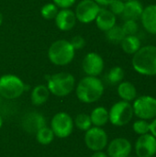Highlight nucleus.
Masks as SVG:
<instances>
[{
	"mask_svg": "<svg viewBox=\"0 0 156 157\" xmlns=\"http://www.w3.org/2000/svg\"><path fill=\"white\" fill-rule=\"evenodd\" d=\"M131 144L126 138H116L108 145V157H127L131 155Z\"/></svg>",
	"mask_w": 156,
	"mask_h": 157,
	"instance_id": "obj_14",
	"label": "nucleus"
},
{
	"mask_svg": "<svg viewBox=\"0 0 156 157\" xmlns=\"http://www.w3.org/2000/svg\"><path fill=\"white\" fill-rule=\"evenodd\" d=\"M91 157H108V155L102 151H97V152H94V154L91 155Z\"/></svg>",
	"mask_w": 156,
	"mask_h": 157,
	"instance_id": "obj_35",
	"label": "nucleus"
},
{
	"mask_svg": "<svg viewBox=\"0 0 156 157\" xmlns=\"http://www.w3.org/2000/svg\"><path fill=\"white\" fill-rule=\"evenodd\" d=\"M126 34L123 31V29L121 26L115 25L110 29L106 31V37L107 40L112 43H120L122 40L125 38Z\"/></svg>",
	"mask_w": 156,
	"mask_h": 157,
	"instance_id": "obj_24",
	"label": "nucleus"
},
{
	"mask_svg": "<svg viewBox=\"0 0 156 157\" xmlns=\"http://www.w3.org/2000/svg\"><path fill=\"white\" fill-rule=\"evenodd\" d=\"M142 25L150 34L156 35V5H148L143 8L141 16Z\"/></svg>",
	"mask_w": 156,
	"mask_h": 157,
	"instance_id": "obj_15",
	"label": "nucleus"
},
{
	"mask_svg": "<svg viewBox=\"0 0 156 157\" xmlns=\"http://www.w3.org/2000/svg\"><path fill=\"white\" fill-rule=\"evenodd\" d=\"M123 78H124V70L120 66L112 67L108 71L107 75L108 81L112 85L120 84V82H122Z\"/></svg>",
	"mask_w": 156,
	"mask_h": 157,
	"instance_id": "obj_25",
	"label": "nucleus"
},
{
	"mask_svg": "<svg viewBox=\"0 0 156 157\" xmlns=\"http://www.w3.org/2000/svg\"><path fill=\"white\" fill-rule=\"evenodd\" d=\"M75 86V78L70 73H57L48 79L47 87L51 94L56 97H66L70 95Z\"/></svg>",
	"mask_w": 156,
	"mask_h": 157,
	"instance_id": "obj_4",
	"label": "nucleus"
},
{
	"mask_svg": "<svg viewBox=\"0 0 156 157\" xmlns=\"http://www.w3.org/2000/svg\"><path fill=\"white\" fill-rule=\"evenodd\" d=\"M74 123L75 124V126H76L77 129H79L80 131H83V132H86L92 126V122H91L90 116L87 115V114H86V113H80V114H78L75 117Z\"/></svg>",
	"mask_w": 156,
	"mask_h": 157,
	"instance_id": "obj_26",
	"label": "nucleus"
},
{
	"mask_svg": "<svg viewBox=\"0 0 156 157\" xmlns=\"http://www.w3.org/2000/svg\"><path fill=\"white\" fill-rule=\"evenodd\" d=\"M127 157H138V156H130V155H129V156H127Z\"/></svg>",
	"mask_w": 156,
	"mask_h": 157,
	"instance_id": "obj_40",
	"label": "nucleus"
},
{
	"mask_svg": "<svg viewBox=\"0 0 156 157\" xmlns=\"http://www.w3.org/2000/svg\"><path fill=\"white\" fill-rule=\"evenodd\" d=\"M97 4L102 6H108L113 0H94Z\"/></svg>",
	"mask_w": 156,
	"mask_h": 157,
	"instance_id": "obj_34",
	"label": "nucleus"
},
{
	"mask_svg": "<svg viewBox=\"0 0 156 157\" xmlns=\"http://www.w3.org/2000/svg\"><path fill=\"white\" fill-rule=\"evenodd\" d=\"M133 109L128 101H119L115 103L108 111L109 121L114 126L121 127L128 124L133 117Z\"/></svg>",
	"mask_w": 156,
	"mask_h": 157,
	"instance_id": "obj_6",
	"label": "nucleus"
},
{
	"mask_svg": "<svg viewBox=\"0 0 156 157\" xmlns=\"http://www.w3.org/2000/svg\"><path fill=\"white\" fill-rule=\"evenodd\" d=\"M100 8V6L94 0H81L76 5L74 10L77 21L84 24H89L95 21Z\"/></svg>",
	"mask_w": 156,
	"mask_h": 157,
	"instance_id": "obj_9",
	"label": "nucleus"
},
{
	"mask_svg": "<svg viewBox=\"0 0 156 157\" xmlns=\"http://www.w3.org/2000/svg\"><path fill=\"white\" fill-rule=\"evenodd\" d=\"M74 120L66 112L56 113L51 121V129L54 136L64 139L69 137L74 131Z\"/></svg>",
	"mask_w": 156,
	"mask_h": 157,
	"instance_id": "obj_7",
	"label": "nucleus"
},
{
	"mask_svg": "<svg viewBox=\"0 0 156 157\" xmlns=\"http://www.w3.org/2000/svg\"><path fill=\"white\" fill-rule=\"evenodd\" d=\"M2 23H3V15H2V13L0 11V26L2 25Z\"/></svg>",
	"mask_w": 156,
	"mask_h": 157,
	"instance_id": "obj_36",
	"label": "nucleus"
},
{
	"mask_svg": "<svg viewBox=\"0 0 156 157\" xmlns=\"http://www.w3.org/2000/svg\"><path fill=\"white\" fill-rule=\"evenodd\" d=\"M95 22L98 29L106 32L116 25L117 16H115L108 8H100V11L97 14Z\"/></svg>",
	"mask_w": 156,
	"mask_h": 157,
	"instance_id": "obj_16",
	"label": "nucleus"
},
{
	"mask_svg": "<svg viewBox=\"0 0 156 157\" xmlns=\"http://www.w3.org/2000/svg\"><path fill=\"white\" fill-rule=\"evenodd\" d=\"M133 113L141 120H153L156 118V98L151 96H142L134 99Z\"/></svg>",
	"mask_w": 156,
	"mask_h": 157,
	"instance_id": "obj_8",
	"label": "nucleus"
},
{
	"mask_svg": "<svg viewBox=\"0 0 156 157\" xmlns=\"http://www.w3.org/2000/svg\"><path fill=\"white\" fill-rule=\"evenodd\" d=\"M132 129L135 133H137L139 135H143L150 132V123L145 120L140 119L133 123Z\"/></svg>",
	"mask_w": 156,
	"mask_h": 157,
	"instance_id": "obj_28",
	"label": "nucleus"
},
{
	"mask_svg": "<svg viewBox=\"0 0 156 157\" xmlns=\"http://www.w3.org/2000/svg\"><path fill=\"white\" fill-rule=\"evenodd\" d=\"M104 85L97 76L86 75L77 84L75 94L81 102L90 104L101 98L104 94Z\"/></svg>",
	"mask_w": 156,
	"mask_h": 157,
	"instance_id": "obj_2",
	"label": "nucleus"
},
{
	"mask_svg": "<svg viewBox=\"0 0 156 157\" xmlns=\"http://www.w3.org/2000/svg\"><path fill=\"white\" fill-rule=\"evenodd\" d=\"M89 116H90L92 124L96 127H102L106 125L108 121H109L108 111L104 107L95 108Z\"/></svg>",
	"mask_w": 156,
	"mask_h": 157,
	"instance_id": "obj_22",
	"label": "nucleus"
},
{
	"mask_svg": "<svg viewBox=\"0 0 156 157\" xmlns=\"http://www.w3.org/2000/svg\"><path fill=\"white\" fill-rule=\"evenodd\" d=\"M120 45L125 53L133 55L142 47V42L136 35H127L120 42Z\"/></svg>",
	"mask_w": 156,
	"mask_h": 157,
	"instance_id": "obj_21",
	"label": "nucleus"
},
{
	"mask_svg": "<svg viewBox=\"0 0 156 157\" xmlns=\"http://www.w3.org/2000/svg\"><path fill=\"white\" fill-rule=\"evenodd\" d=\"M121 1H123V2H128V1H131V0H121Z\"/></svg>",
	"mask_w": 156,
	"mask_h": 157,
	"instance_id": "obj_38",
	"label": "nucleus"
},
{
	"mask_svg": "<svg viewBox=\"0 0 156 157\" xmlns=\"http://www.w3.org/2000/svg\"><path fill=\"white\" fill-rule=\"evenodd\" d=\"M23 126L26 131L30 132H37L40 128L45 125V121L43 117L39 113H30L24 119Z\"/></svg>",
	"mask_w": 156,
	"mask_h": 157,
	"instance_id": "obj_18",
	"label": "nucleus"
},
{
	"mask_svg": "<svg viewBox=\"0 0 156 157\" xmlns=\"http://www.w3.org/2000/svg\"><path fill=\"white\" fill-rule=\"evenodd\" d=\"M25 91L24 82L15 75H4L0 77V96L6 99H16Z\"/></svg>",
	"mask_w": 156,
	"mask_h": 157,
	"instance_id": "obj_5",
	"label": "nucleus"
},
{
	"mask_svg": "<svg viewBox=\"0 0 156 157\" xmlns=\"http://www.w3.org/2000/svg\"><path fill=\"white\" fill-rule=\"evenodd\" d=\"M131 64L133 69L142 75H156V46L146 45L133 54Z\"/></svg>",
	"mask_w": 156,
	"mask_h": 157,
	"instance_id": "obj_1",
	"label": "nucleus"
},
{
	"mask_svg": "<svg viewBox=\"0 0 156 157\" xmlns=\"http://www.w3.org/2000/svg\"><path fill=\"white\" fill-rule=\"evenodd\" d=\"M121 27H122L123 31L126 34V36L127 35H136V33L139 30V25L136 20L126 19Z\"/></svg>",
	"mask_w": 156,
	"mask_h": 157,
	"instance_id": "obj_29",
	"label": "nucleus"
},
{
	"mask_svg": "<svg viewBox=\"0 0 156 157\" xmlns=\"http://www.w3.org/2000/svg\"><path fill=\"white\" fill-rule=\"evenodd\" d=\"M138 157H153L156 154V138L150 133L140 135L135 144Z\"/></svg>",
	"mask_w": 156,
	"mask_h": 157,
	"instance_id": "obj_12",
	"label": "nucleus"
},
{
	"mask_svg": "<svg viewBox=\"0 0 156 157\" xmlns=\"http://www.w3.org/2000/svg\"><path fill=\"white\" fill-rule=\"evenodd\" d=\"M59 12V7L54 3H47L42 6L40 9V15L45 19H54L57 13Z\"/></svg>",
	"mask_w": 156,
	"mask_h": 157,
	"instance_id": "obj_27",
	"label": "nucleus"
},
{
	"mask_svg": "<svg viewBox=\"0 0 156 157\" xmlns=\"http://www.w3.org/2000/svg\"><path fill=\"white\" fill-rule=\"evenodd\" d=\"M109 10L115 15V16H120L123 14L124 7H125V2L121 0H113L108 6Z\"/></svg>",
	"mask_w": 156,
	"mask_h": 157,
	"instance_id": "obj_30",
	"label": "nucleus"
},
{
	"mask_svg": "<svg viewBox=\"0 0 156 157\" xmlns=\"http://www.w3.org/2000/svg\"><path fill=\"white\" fill-rule=\"evenodd\" d=\"M1 100H2V97L0 96V104H1Z\"/></svg>",
	"mask_w": 156,
	"mask_h": 157,
	"instance_id": "obj_39",
	"label": "nucleus"
},
{
	"mask_svg": "<svg viewBox=\"0 0 156 157\" xmlns=\"http://www.w3.org/2000/svg\"><path fill=\"white\" fill-rule=\"evenodd\" d=\"M103 58L97 52H88L82 61V69L88 76H98L104 70Z\"/></svg>",
	"mask_w": 156,
	"mask_h": 157,
	"instance_id": "obj_11",
	"label": "nucleus"
},
{
	"mask_svg": "<svg viewBox=\"0 0 156 157\" xmlns=\"http://www.w3.org/2000/svg\"><path fill=\"white\" fill-rule=\"evenodd\" d=\"M150 132L156 138V118H154V121L150 123Z\"/></svg>",
	"mask_w": 156,
	"mask_h": 157,
	"instance_id": "obj_33",
	"label": "nucleus"
},
{
	"mask_svg": "<svg viewBox=\"0 0 156 157\" xmlns=\"http://www.w3.org/2000/svg\"><path fill=\"white\" fill-rule=\"evenodd\" d=\"M143 6L139 0H131L125 2V7L123 11V17L125 19L138 20L141 18V16L143 11Z\"/></svg>",
	"mask_w": 156,
	"mask_h": 157,
	"instance_id": "obj_17",
	"label": "nucleus"
},
{
	"mask_svg": "<svg viewBox=\"0 0 156 157\" xmlns=\"http://www.w3.org/2000/svg\"><path fill=\"white\" fill-rule=\"evenodd\" d=\"M56 27L62 31H70L76 25V17L70 8H62L55 17Z\"/></svg>",
	"mask_w": 156,
	"mask_h": 157,
	"instance_id": "obj_13",
	"label": "nucleus"
},
{
	"mask_svg": "<svg viewBox=\"0 0 156 157\" xmlns=\"http://www.w3.org/2000/svg\"><path fill=\"white\" fill-rule=\"evenodd\" d=\"M153 157H154V156H153Z\"/></svg>",
	"mask_w": 156,
	"mask_h": 157,
	"instance_id": "obj_41",
	"label": "nucleus"
},
{
	"mask_svg": "<svg viewBox=\"0 0 156 157\" xmlns=\"http://www.w3.org/2000/svg\"><path fill=\"white\" fill-rule=\"evenodd\" d=\"M85 144L91 151H102L108 144V137L101 127H91L86 132Z\"/></svg>",
	"mask_w": 156,
	"mask_h": 157,
	"instance_id": "obj_10",
	"label": "nucleus"
},
{
	"mask_svg": "<svg viewBox=\"0 0 156 157\" xmlns=\"http://www.w3.org/2000/svg\"><path fill=\"white\" fill-rule=\"evenodd\" d=\"M118 94L122 100L131 102L137 98V89L132 83L124 81L119 84Z\"/></svg>",
	"mask_w": 156,
	"mask_h": 157,
	"instance_id": "obj_19",
	"label": "nucleus"
},
{
	"mask_svg": "<svg viewBox=\"0 0 156 157\" xmlns=\"http://www.w3.org/2000/svg\"><path fill=\"white\" fill-rule=\"evenodd\" d=\"M75 56V50L69 40H58L51 44L48 50L50 62L57 66H64L73 62Z\"/></svg>",
	"mask_w": 156,
	"mask_h": 157,
	"instance_id": "obj_3",
	"label": "nucleus"
},
{
	"mask_svg": "<svg viewBox=\"0 0 156 157\" xmlns=\"http://www.w3.org/2000/svg\"><path fill=\"white\" fill-rule=\"evenodd\" d=\"M54 139V134L51 128L47 126H43L36 132V140L39 144L42 145L50 144Z\"/></svg>",
	"mask_w": 156,
	"mask_h": 157,
	"instance_id": "obj_23",
	"label": "nucleus"
},
{
	"mask_svg": "<svg viewBox=\"0 0 156 157\" xmlns=\"http://www.w3.org/2000/svg\"><path fill=\"white\" fill-rule=\"evenodd\" d=\"M69 41L74 50H81L86 46V40L81 35H76V36L73 37L72 40Z\"/></svg>",
	"mask_w": 156,
	"mask_h": 157,
	"instance_id": "obj_31",
	"label": "nucleus"
},
{
	"mask_svg": "<svg viewBox=\"0 0 156 157\" xmlns=\"http://www.w3.org/2000/svg\"><path fill=\"white\" fill-rule=\"evenodd\" d=\"M76 0H52V3H54L60 9L62 8H70L75 4Z\"/></svg>",
	"mask_w": 156,
	"mask_h": 157,
	"instance_id": "obj_32",
	"label": "nucleus"
},
{
	"mask_svg": "<svg viewBox=\"0 0 156 157\" xmlns=\"http://www.w3.org/2000/svg\"><path fill=\"white\" fill-rule=\"evenodd\" d=\"M2 125H3V119H2V117H1V115H0V129H1V127H2Z\"/></svg>",
	"mask_w": 156,
	"mask_h": 157,
	"instance_id": "obj_37",
	"label": "nucleus"
},
{
	"mask_svg": "<svg viewBox=\"0 0 156 157\" xmlns=\"http://www.w3.org/2000/svg\"><path fill=\"white\" fill-rule=\"evenodd\" d=\"M50 91L47 87V86L44 85H38L36 86L30 95V99L33 105L35 106H41L44 103L47 102L49 97H50Z\"/></svg>",
	"mask_w": 156,
	"mask_h": 157,
	"instance_id": "obj_20",
	"label": "nucleus"
}]
</instances>
